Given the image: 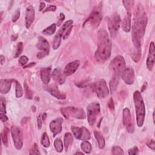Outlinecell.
<instances>
[{
  "label": "cell",
  "mask_w": 155,
  "mask_h": 155,
  "mask_svg": "<svg viewBox=\"0 0 155 155\" xmlns=\"http://www.w3.org/2000/svg\"><path fill=\"white\" fill-rule=\"evenodd\" d=\"M81 149L82 150V151L85 153H87V154L90 153L92 151V150L91 144L87 141H85L82 142L81 144Z\"/></svg>",
  "instance_id": "4316f807"
},
{
  "label": "cell",
  "mask_w": 155,
  "mask_h": 155,
  "mask_svg": "<svg viewBox=\"0 0 155 155\" xmlns=\"http://www.w3.org/2000/svg\"><path fill=\"white\" fill-rule=\"evenodd\" d=\"M119 76H114V77L111 79V81H110V90H111V91L113 92L116 89L118 83H119Z\"/></svg>",
  "instance_id": "f1b7e54d"
},
{
  "label": "cell",
  "mask_w": 155,
  "mask_h": 155,
  "mask_svg": "<svg viewBox=\"0 0 155 155\" xmlns=\"http://www.w3.org/2000/svg\"><path fill=\"white\" fill-rule=\"evenodd\" d=\"M102 18V5L101 3H100L99 4L95 6V7L92 10L90 16L87 18L84 24L88 23L92 28L96 29L99 27Z\"/></svg>",
  "instance_id": "5b68a950"
},
{
  "label": "cell",
  "mask_w": 155,
  "mask_h": 155,
  "mask_svg": "<svg viewBox=\"0 0 155 155\" xmlns=\"http://www.w3.org/2000/svg\"><path fill=\"white\" fill-rule=\"evenodd\" d=\"M24 89H25V92H26V97L27 99H32L33 98V93L31 91V90L29 88L27 84L25 82H24Z\"/></svg>",
  "instance_id": "e575fe53"
},
{
  "label": "cell",
  "mask_w": 155,
  "mask_h": 155,
  "mask_svg": "<svg viewBox=\"0 0 155 155\" xmlns=\"http://www.w3.org/2000/svg\"><path fill=\"white\" fill-rule=\"evenodd\" d=\"M122 119L124 125L127 130V131L130 133H133L135 131V126L133 121L132 117L130 110L127 108H125L123 110L122 113Z\"/></svg>",
  "instance_id": "4fadbf2b"
},
{
  "label": "cell",
  "mask_w": 155,
  "mask_h": 155,
  "mask_svg": "<svg viewBox=\"0 0 155 155\" xmlns=\"http://www.w3.org/2000/svg\"><path fill=\"white\" fill-rule=\"evenodd\" d=\"M56 28V25L55 24H52L51 26H50L46 29L42 30V33H43L44 35H47V36L52 35L55 32Z\"/></svg>",
  "instance_id": "83f0119b"
},
{
  "label": "cell",
  "mask_w": 155,
  "mask_h": 155,
  "mask_svg": "<svg viewBox=\"0 0 155 155\" xmlns=\"http://www.w3.org/2000/svg\"><path fill=\"white\" fill-rule=\"evenodd\" d=\"M37 121H38V127L39 129H41V127H42V120H41V115L38 116Z\"/></svg>",
  "instance_id": "681fc988"
},
{
  "label": "cell",
  "mask_w": 155,
  "mask_h": 155,
  "mask_svg": "<svg viewBox=\"0 0 155 155\" xmlns=\"http://www.w3.org/2000/svg\"><path fill=\"white\" fill-rule=\"evenodd\" d=\"M112 154L114 155L116 154H124V153L122 149L119 146H115L112 148Z\"/></svg>",
  "instance_id": "74e56055"
},
{
  "label": "cell",
  "mask_w": 155,
  "mask_h": 155,
  "mask_svg": "<svg viewBox=\"0 0 155 155\" xmlns=\"http://www.w3.org/2000/svg\"><path fill=\"white\" fill-rule=\"evenodd\" d=\"M45 6H46V4H45V3H44V2H41V3H40V5H39V11H42V10L44 9V8L45 7Z\"/></svg>",
  "instance_id": "f907efd6"
},
{
  "label": "cell",
  "mask_w": 155,
  "mask_h": 155,
  "mask_svg": "<svg viewBox=\"0 0 155 155\" xmlns=\"http://www.w3.org/2000/svg\"><path fill=\"white\" fill-rule=\"evenodd\" d=\"M88 122L90 125H93L97 119V117L100 113V105L97 102L90 103L87 107Z\"/></svg>",
  "instance_id": "52a82bcc"
},
{
  "label": "cell",
  "mask_w": 155,
  "mask_h": 155,
  "mask_svg": "<svg viewBox=\"0 0 155 155\" xmlns=\"http://www.w3.org/2000/svg\"><path fill=\"white\" fill-rule=\"evenodd\" d=\"M29 61L28 58L26 56H22L19 58L18 62L21 66H25Z\"/></svg>",
  "instance_id": "f35d334b"
},
{
  "label": "cell",
  "mask_w": 155,
  "mask_h": 155,
  "mask_svg": "<svg viewBox=\"0 0 155 155\" xmlns=\"http://www.w3.org/2000/svg\"><path fill=\"white\" fill-rule=\"evenodd\" d=\"M121 18L118 13H115L110 17L108 21V27L112 38H115L118 34L121 25Z\"/></svg>",
  "instance_id": "ba28073f"
},
{
  "label": "cell",
  "mask_w": 155,
  "mask_h": 155,
  "mask_svg": "<svg viewBox=\"0 0 155 155\" xmlns=\"http://www.w3.org/2000/svg\"><path fill=\"white\" fill-rule=\"evenodd\" d=\"M110 68L114 73L115 76H120L126 68L125 61L123 56L118 55L115 57L110 63Z\"/></svg>",
  "instance_id": "8992f818"
},
{
  "label": "cell",
  "mask_w": 155,
  "mask_h": 155,
  "mask_svg": "<svg viewBox=\"0 0 155 155\" xmlns=\"http://www.w3.org/2000/svg\"><path fill=\"white\" fill-rule=\"evenodd\" d=\"M154 44L151 42L150 44L149 52L147 59V67L149 70H152L154 65V58H155V52H154Z\"/></svg>",
  "instance_id": "2e32d148"
},
{
  "label": "cell",
  "mask_w": 155,
  "mask_h": 155,
  "mask_svg": "<svg viewBox=\"0 0 155 155\" xmlns=\"http://www.w3.org/2000/svg\"><path fill=\"white\" fill-rule=\"evenodd\" d=\"M128 154H130V155H131V154H134V155L138 154L139 153L138 148L137 147H133V148L129 149L128 151Z\"/></svg>",
  "instance_id": "60d3db41"
},
{
  "label": "cell",
  "mask_w": 155,
  "mask_h": 155,
  "mask_svg": "<svg viewBox=\"0 0 155 155\" xmlns=\"http://www.w3.org/2000/svg\"><path fill=\"white\" fill-rule=\"evenodd\" d=\"M65 19V15L64 13H60V16H59V19H58V23H57V26H59L62 23L63 21Z\"/></svg>",
  "instance_id": "bcb514c9"
},
{
  "label": "cell",
  "mask_w": 155,
  "mask_h": 155,
  "mask_svg": "<svg viewBox=\"0 0 155 155\" xmlns=\"http://www.w3.org/2000/svg\"><path fill=\"white\" fill-rule=\"evenodd\" d=\"M153 122L154 123V113H153Z\"/></svg>",
  "instance_id": "11a10c76"
},
{
  "label": "cell",
  "mask_w": 155,
  "mask_h": 155,
  "mask_svg": "<svg viewBox=\"0 0 155 155\" xmlns=\"http://www.w3.org/2000/svg\"><path fill=\"white\" fill-rule=\"evenodd\" d=\"M51 67H43L40 70L41 79L44 84H48L51 78Z\"/></svg>",
  "instance_id": "44dd1931"
},
{
  "label": "cell",
  "mask_w": 155,
  "mask_h": 155,
  "mask_svg": "<svg viewBox=\"0 0 155 155\" xmlns=\"http://www.w3.org/2000/svg\"><path fill=\"white\" fill-rule=\"evenodd\" d=\"M54 147L56 149V150L58 152V153H61L63 151V143L62 142V141L60 139H55V142H54Z\"/></svg>",
  "instance_id": "f546056e"
},
{
  "label": "cell",
  "mask_w": 155,
  "mask_h": 155,
  "mask_svg": "<svg viewBox=\"0 0 155 155\" xmlns=\"http://www.w3.org/2000/svg\"><path fill=\"white\" fill-rule=\"evenodd\" d=\"M73 142V136L70 133H66L64 135V144L66 151H67Z\"/></svg>",
  "instance_id": "d4e9b609"
},
{
  "label": "cell",
  "mask_w": 155,
  "mask_h": 155,
  "mask_svg": "<svg viewBox=\"0 0 155 155\" xmlns=\"http://www.w3.org/2000/svg\"><path fill=\"white\" fill-rule=\"evenodd\" d=\"M46 90L54 97L59 99H65L66 95L64 93L59 90L58 87L54 84L50 85L46 87Z\"/></svg>",
  "instance_id": "e0dca14e"
},
{
  "label": "cell",
  "mask_w": 155,
  "mask_h": 155,
  "mask_svg": "<svg viewBox=\"0 0 155 155\" xmlns=\"http://www.w3.org/2000/svg\"><path fill=\"white\" fill-rule=\"evenodd\" d=\"M56 10V7L55 6L50 5L47 8H46V10H44L43 11V13H46L47 12H55Z\"/></svg>",
  "instance_id": "ee69618b"
},
{
  "label": "cell",
  "mask_w": 155,
  "mask_h": 155,
  "mask_svg": "<svg viewBox=\"0 0 155 155\" xmlns=\"http://www.w3.org/2000/svg\"><path fill=\"white\" fill-rule=\"evenodd\" d=\"M84 154V153L82 152H76L75 153V154Z\"/></svg>",
  "instance_id": "db71d44e"
},
{
  "label": "cell",
  "mask_w": 155,
  "mask_h": 155,
  "mask_svg": "<svg viewBox=\"0 0 155 155\" xmlns=\"http://www.w3.org/2000/svg\"><path fill=\"white\" fill-rule=\"evenodd\" d=\"M131 13H127V16L123 19L122 28V30L125 32H129L131 30Z\"/></svg>",
  "instance_id": "cb8c5ba5"
},
{
  "label": "cell",
  "mask_w": 155,
  "mask_h": 155,
  "mask_svg": "<svg viewBox=\"0 0 155 155\" xmlns=\"http://www.w3.org/2000/svg\"><path fill=\"white\" fill-rule=\"evenodd\" d=\"M5 57L3 55H1V56H0V62H1V64L3 65L5 62Z\"/></svg>",
  "instance_id": "816d5d0a"
},
{
  "label": "cell",
  "mask_w": 155,
  "mask_h": 155,
  "mask_svg": "<svg viewBox=\"0 0 155 155\" xmlns=\"http://www.w3.org/2000/svg\"><path fill=\"white\" fill-rule=\"evenodd\" d=\"M0 118H1V121L2 122H6L8 120L7 116L5 115L4 113L3 112H1V113H0Z\"/></svg>",
  "instance_id": "7dc6e473"
},
{
  "label": "cell",
  "mask_w": 155,
  "mask_h": 155,
  "mask_svg": "<svg viewBox=\"0 0 155 155\" xmlns=\"http://www.w3.org/2000/svg\"><path fill=\"white\" fill-rule=\"evenodd\" d=\"M13 80L12 79H1L0 81V92L3 94L7 93L11 88Z\"/></svg>",
  "instance_id": "603a6c76"
},
{
  "label": "cell",
  "mask_w": 155,
  "mask_h": 155,
  "mask_svg": "<svg viewBox=\"0 0 155 155\" xmlns=\"http://www.w3.org/2000/svg\"><path fill=\"white\" fill-rule=\"evenodd\" d=\"M23 95V90L21 85L18 81H16V97L21 98Z\"/></svg>",
  "instance_id": "d6a6232c"
},
{
  "label": "cell",
  "mask_w": 155,
  "mask_h": 155,
  "mask_svg": "<svg viewBox=\"0 0 155 155\" xmlns=\"http://www.w3.org/2000/svg\"><path fill=\"white\" fill-rule=\"evenodd\" d=\"M94 134H95V137L98 141L99 148L100 149L103 148L105 146V139L104 136L98 131H95Z\"/></svg>",
  "instance_id": "484cf974"
},
{
  "label": "cell",
  "mask_w": 155,
  "mask_h": 155,
  "mask_svg": "<svg viewBox=\"0 0 155 155\" xmlns=\"http://www.w3.org/2000/svg\"><path fill=\"white\" fill-rule=\"evenodd\" d=\"M93 88L99 98H105L109 94V90L105 80L100 79L93 84Z\"/></svg>",
  "instance_id": "8fae6325"
},
{
  "label": "cell",
  "mask_w": 155,
  "mask_h": 155,
  "mask_svg": "<svg viewBox=\"0 0 155 155\" xmlns=\"http://www.w3.org/2000/svg\"><path fill=\"white\" fill-rule=\"evenodd\" d=\"M35 19V9L32 6H29L26 12L25 17V25L26 28L29 29Z\"/></svg>",
  "instance_id": "d6986e66"
},
{
  "label": "cell",
  "mask_w": 155,
  "mask_h": 155,
  "mask_svg": "<svg viewBox=\"0 0 155 155\" xmlns=\"http://www.w3.org/2000/svg\"><path fill=\"white\" fill-rule=\"evenodd\" d=\"M147 24L146 13L141 4H139L135 15L134 23L132 26V40L138 51H141V44Z\"/></svg>",
  "instance_id": "6da1fadb"
},
{
  "label": "cell",
  "mask_w": 155,
  "mask_h": 155,
  "mask_svg": "<svg viewBox=\"0 0 155 155\" xmlns=\"http://www.w3.org/2000/svg\"><path fill=\"white\" fill-rule=\"evenodd\" d=\"M41 144L44 147L46 148H47L50 146L49 138L46 133H44L42 135V139H41Z\"/></svg>",
  "instance_id": "1f68e13d"
},
{
  "label": "cell",
  "mask_w": 155,
  "mask_h": 155,
  "mask_svg": "<svg viewBox=\"0 0 155 155\" xmlns=\"http://www.w3.org/2000/svg\"><path fill=\"white\" fill-rule=\"evenodd\" d=\"M80 65V61L79 60L73 61L65 66L64 70V73L66 76H70L73 75L78 69Z\"/></svg>",
  "instance_id": "ac0fdd59"
},
{
  "label": "cell",
  "mask_w": 155,
  "mask_h": 155,
  "mask_svg": "<svg viewBox=\"0 0 155 155\" xmlns=\"http://www.w3.org/2000/svg\"><path fill=\"white\" fill-rule=\"evenodd\" d=\"M98 46L95 54L96 60L101 63L107 61L111 55L112 42L106 30L101 29L98 32Z\"/></svg>",
  "instance_id": "7a4b0ae2"
},
{
  "label": "cell",
  "mask_w": 155,
  "mask_h": 155,
  "mask_svg": "<svg viewBox=\"0 0 155 155\" xmlns=\"http://www.w3.org/2000/svg\"><path fill=\"white\" fill-rule=\"evenodd\" d=\"M0 111L4 113H6V100L3 98V96H1V99H0Z\"/></svg>",
  "instance_id": "8d00e7d4"
},
{
  "label": "cell",
  "mask_w": 155,
  "mask_h": 155,
  "mask_svg": "<svg viewBox=\"0 0 155 155\" xmlns=\"http://www.w3.org/2000/svg\"><path fill=\"white\" fill-rule=\"evenodd\" d=\"M147 145L150 148L151 150H154L155 149V143H154V141L153 139H151L150 141H148L147 142Z\"/></svg>",
  "instance_id": "7bdbcfd3"
},
{
  "label": "cell",
  "mask_w": 155,
  "mask_h": 155,
  "mask_svg": "<svg viewBox=\"0 0 155 155\" xmlns=\"http://www.w3.org/2000/svg\"><path fill=\"white\" fill-rule=\"evenodd\" d=\"M30 154H41L38 147L36 143H35L30 151Z\"/></svg>",
  "instance_id": "ab89813d"
},
{
  "label": "cell",
  "mask_w": 155,
  "mask_h": 155,
  "mask_svg": "<svg viewBox=\"0 0 155 155\" xmlns=\"http://www.w3.org/2000/svg\"><path fill=\"white\" fill-rule=\"evenodd\" d=\"M133 100L136 113V122L138 127H142L145 116V107L141 93L139 91H135L133 94Z\"/></svg>",
  "instance_id": "3957f363"
},
{
  "label": "cell",
  "mask_w": 155,
  "mask_h": 155,
  "mask_svg": "<svg viewBox=\"0 0 155 155\" xmlns=\"http://www.w3.org/2000/svg\"><path fill=\"white\" fill-rule=\"evenodd\" d=\"M108 106L111 110L114 109V103H113V101L112 98L110 99V100L108 101Z\"/></svg>",
  "instance_id": "c3c4849f"
},
{
  "label": "cell",
  "mask_w": 155,
  "mask_h": 155,
  "mask_svg": "<svg viewBox=\"0 0 155 155\" xmlns=\"http://www.w3.org/2000/svg\"><path fill=\"white\" fill-rule=\"evenodd\" d=\"M52 76L55 82H56L58 84H64L65 81L66 76H67L64 74V72H62L58 69H56L53 70Z\"/></svg>",
  "instance_id": "7402d4cb"
},
{
  "label": "cell",
  "mask_w": 155,
  "mask_h": 155,
  "mask_svg": "<svg viewBox=\"0 0 155 155\" xmlns=\"http://www.w3.org/2000/svg\"><path fill=\"white\" fill-rule=\"evenodd\" d=\"M72 29H73V26H71L67 30H66V32L64 33V35H63V39H67V38L69 36V35H70V32H72Z\"/></svg>",
  "instance_id": "f6af8a7d"
},
{
  "label": "cell",
  "mask_w": 155,
  "mask_h": 155,
  "mask_svg": "<svg viewBox=\"0 0 155 155\" xmlns=\"http://www.w3.org/2000/svg\"><path fill=\"white\" fill-rule=\"evenodd\" d=\"M37 49L39 50L41 52L38 53L36 57L38 59H42L46 56L49 54L50 52V45L49 42L46 38L44 37L39 36L38 38V42L36 44Z\"/></svg>",
  "instance_id": "9c48e42d"
},
{
  "label": "cell",
  "mask_w": 155,
  "mask_h": 155,
  "mask_svg": "<svg viewBox=\"0 0 155 155\" xmlns=\"http://www.w3.org/2000/svg\"><path fill=\"white\" fill-rule=\"evenodd\" d=\"M122 3L127 10V13H131V10L133 7L135 2L133 1H123Z\"/></svg>",
  "instance_id": "4dcf8cb0"
},
{
  "label": "cell",
  "mask_w": 155,
  "mask_h": 155,
  "mask_svg": "<svg viewBox=\"0 0 155 155\" xmlns=\"http://www.w3.org/2000/svg\"><path fill=\"white\" fill-rule=\"evenodd\" d=\"M73 23L72 20H69L66 21L65 23L62 25V26L60 28L56 35H55L53 41V48L55 50H56L60 46L61 38L63 36L64 33L67 30Z\"/></svg>",
  "instance_id": "7c38bea8"
},
{
  "label": "cell",
  "mask_w": 155,
  "mask_h": 155,
  "mask_svg": "<svg viewBox=\"0 0 155 155\" xmlns=\"http://www.w3.org/2000/svg\"><path fill=\"white\" fill-rule=\"evenodd\" d=\"M61 112L64 118L67 119L70 118L77 119H84L86 117L83 109L72 106L62 108Z\"/></svg>",
  "instance_id": "277c9868"
},
{
  "label": "cell",
  "mask_w": 155,
  "mask_h": 155,
  "mask_svg": "<svg viewBox=\"0 0 155 155\" xmlns=\"http://www.w3.org/2000/svg\"><path fill=\"white\" fill-rule=\"evenodd\" d=\"M9 130L6 128L3 133H1V140L4 145L6 147L8 146V139H7V133Z\"/></svg>",
  "instance_id": "836d02e7"
},
{
  "label": "cell",
  "mask_w": 155,
  "mask_h": 155,
  "mask_svg": "<svg viewBox=\"0 0 155 155\" xmlns=\"http://www.w3.org/2000/svg\"><path fill=\"white\" fill-rule=\"evenodd\" d=\"M72 131L75 137L81 141H88L90 138V133L88 129L85 127H72Z\"/></svg>",
  "instance_id": "5bb4252c"
},
{
  "label": "cell",
  "mask_w": 155,
  "mask_h": 155,
  "mask_svg": "<svg viewBox=\"0 0 155 155\" xmlns=\"http://www.w3.org/2000/svg\"><path fill=\"white\" fill-rule=\"evenodd\" d=\"M11 134L16 149H21L23 145V136L21 129L18 126L13 125L11 128Z\"/></svg>",
  "instance_id": "30bf717a"
},
{
  "label": "cell",
  "mask_w": 155,
  "mask_h": 155,
  "mask_svg": "<svg viewBox=\"0 0 155 155\" xmlns=\"http://www.w3.org/2000/svg\"><path fill=\"white\" fill-rule=\"evenodd\" d=\"M62 120L61 119L53 120L50 124V129L53 133V136L55 137L57 135L59 134L62 131Z\"/></svg>",
  "instance_id": "ffe728a7"
},
{
  "label": "cell",
  "mask_w": 155,
  "mask_h": 155,
  "mask_svg": "<svg viewBox=\"0 0 155 155\" xmlns=\"http://www.w3.org/2000/svg\"><path fill=\"white\" fill-rule=\"evenodd\" d=\"M122 78L125 84L131 85L135 81V72L132 68H125L121 74Z\"/></svg>",
  "instance_id": "9a60e30c"
},
{
  "label": "cell",
  "mask_w": 155,
  "mask_h": 155,
  "mask_svg": "<svg viewBox=\"0 0 155 155\" xmlns=\"http://www.w3.org/2000/svg\"><path fill=\"white\" fill-rule=\"evenodd\" d=\"M23 50V44L21 42H18L16 46V53H15V58H18L22 53Z\"/></svg>",
  "instance_id": "d590c367"
},
{
  "label": "cell",
  "mask_w": 155,
  "mask_h": 155,
  "mask_svg": "<svg viewBox=\"0 0 155 155\" xmlns=\"http://www.w3.org/2000/svg\"><path fill=\"white\" fill-rule=\"evenodd\" d=\"M19 16H20V9H18L16 10V12H15V13L12 17V21L13 22V23H15V22H16L19 19Z\"/></svg>",
  "instance_id": "b9f144b4"
},
{
  "label": "cell",
  "mask_w": 155,
  "mask_h": 155,
  "mask_svg": "<svg viewBox=\"0 0 155 155\" xmlns=\"http://www.w3.org/2000/svg\"><path fill=\"white\" fill-rule=\"evenodd\" d=\"M35 64H36L35 62H32V63H30V64H27V65L24 66V68H28V67H32V66L35 65Z\"/></svg>",
  "instance_id": "f5cc1de1"
}]
</instances>
